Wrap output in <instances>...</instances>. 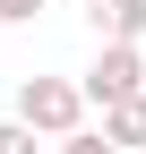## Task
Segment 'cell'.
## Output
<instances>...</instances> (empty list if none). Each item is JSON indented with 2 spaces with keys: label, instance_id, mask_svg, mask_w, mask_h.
I'll return each mask as SVG.
<instances>
[{
  "label": "cell",
  "instance_id": "6da1fadb",
  "mask_svg": "<svg viewBox=\"0 0 146 154\" xmlns=\"http://www.w3.org/2000/svg\"><path fill=\"white\" fill-rule=\"evenodd\" d=\"M17 120L34 137H78L86 128V86L78 77H17Z\"/></svg>",
  "mask_w": 146,
  "mask_h": 154
},
{
  "label": "cell",
  "instance_id": "7a4b0ae2",
  "mask_svg": "<svg viewBox=\"0 0 146 154\" xmlns=\"http://www.w3.org/2000/svg\"><path fill=\"white\" fill-rule=\"evenodd\" d=\"M78 86H86L95 111H103V103H129V94H146V51H138V43H103L95 69H86Z\"/></svg>",
  "mask_w": 146,
  "mask_h": 154
},
{
  "label": "cell",
  "instance_id": "3957f363",
  "mask_svg": "<svg viewBox=\"0 0 146 154\" xmlns=\"http://www.w3.org/2000/svg\"><path fill=\"white\" fill-rule=\"evenodd\" d=\"M103 43H146V0H86Z\"/></svg>",
  "mask_w": 146,
  "mask_h": 154
},
{
  "label": "cell",
  "instance_id": "277c9868",
  "mask_svg": "<svg viewBox=\"0 0 146 154\" xmlns=\"http://www.w3.org/2000/svg\"><path fill=\"white\" fill-rule=\"evenodd\" d=\"M103 137H112V146H146V94H129V103H103Z\"/></svg>",
  "mask_w": 146,
  "mask_h": 154
},
{
  "label": "cell",
  "instance_id": "5b68a950",
  "mask_svg": "<svg viewBox=\"0 0 146 154\" xmlns=\"http://www.w3.org/2000/svg\"><path fill=\"white\" fill-rule=\"evenodd\" d=\"M60 154H129V146H112L103 128H78V137H60Z\"/></svg>",
  "mask_w": 146,
  "mask_h": 154
},
{
  "label": "cell",
  "instance_id": "8992f818",
  "mask_svg": "<svg viewBox=\"0 0 146 154\" xmlns=\"http://www.w3.org/2000/svg\"><path fill=\"white\" fill-rule=\"evenodd\" d=\"M43 9H52V0H0V26H34Z\"/></svg>",
  "mask_w": 146,
  "mask_h": 154
},
{
  "label": "cell",
  "instance_id": "52a82bcc",
  "mask_svg": "<svg viewBox=\"0 0 146 154\" xmlns=\"http://www.w3.org/2000/svg\"><path fill=\"white\" fill-rule=\"evenodd\" d=\"M0 154H34V128L26 120H0Z\"/></svg>",
  "mask_w": 146,
  "mask_h": 154
}]
</instances>
